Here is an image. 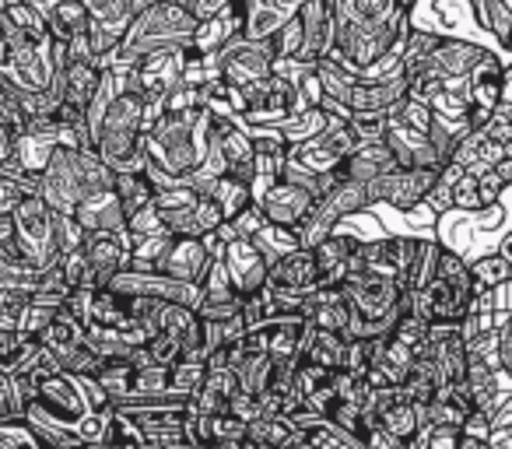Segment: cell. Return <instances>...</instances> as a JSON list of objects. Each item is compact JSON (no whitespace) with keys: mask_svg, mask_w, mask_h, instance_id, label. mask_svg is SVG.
Masks as SVG:
<instances>
[{"mask_svg":"<svg viewBox=\"0 0 512 449\" xmlns=\"http://www.w3.org/2000/svg\"><path fill=\"white\" fill-rule=\"evenodd\" d=\"M467 123L470 130H484L491 123L498 109V99H502V67L495 64L491 57H484L481 64L470 71V81H467Z\"/></svg>","mask_w":512,"mask_h":449,"instance_id":"19","label":"cell"},{"mask_svg":"<svg viewBox=\"0 0 512 449\" xmlns=\"http://www.w3.org/2000/svg\"><path fill=\"white\" fill-rule=\"evenodd\" d=\"M116 67V92L109 99L106 113H102L99 127L92 130L95 155L109 165L113 172H137L148 165L144 158V137H148L151 116L148 99L137 88L130 67Z\"/></svg>","mask_w":512,"mask_h":449,"instance_id":"1","label":"cell"},{"mask_svg":"<svg viewBox=\"0 0 512 449\" xmlns=\"http://www.w3.org/2000/svg\"><path fill=\"white\" fill-rule=\"evenodd\" d=\"M11 67V43H8V32H4V22H0V74H8Z\"/></svg>","mask_w":512,"mask_h":449,"instance_id":"46","label":"cell"},{"mask_svg":"<svg viewBox=\"0 0 512 449\" xmlns=\"http://www.w3.org/2000/svg\"><path fill=\"white\" fill-rule=\"evenodd\" d=\"M190 53L193 50H186V46H165V50H155L130 64V74H134L137 88H141V95L148 99L151 123H155V116H158V106H162L176 88H183Z\"/></svg>","mask_w":512,"mask_h":449,"instance_id":"10","label":"cell"},{"mask_svg":"<svg viewBox=\"0 0 512 449\" xmlns=\"http://www.w3.org/2000/svg\"><path fill=\"white\" fill-rule=\"evenodd\" d=\"M193 36H197V22L186 8H179L172 0H137V15L130 22L127 36H123V46L113 64L130 67L134 60L165 50V46L193 50Z\"/></svg>","mask_w":512,"mask_h":449,"instance_id":"3","label":"cell"},{"mask_svg":"<svg viewBox=\"0 0 512 449\" xmlns=\"http://www.w3.org/2000/svg\"><path fill=\"white\" fill-rule=\"evenodd\" d=\"M155 214L162 236H183V239H204L211 232L225 229V214L214 204V197H204L190 183H155Z\"/></svg>","mask_w":512,"mask_h":449,"instance_id":"4","label":"cell"},{"mask_svg":"<svg viewBox=\"0 0 512 449\" xmlns=\"http://www.w3.org/2000/svg\"><path fill=\"white\" fill-rule=\"evenodd\" d=\"M88 11V22L99 25V29H109V32H120L127 36L130 22L137 15V0H81Z\"/></svg>","mask_w":512,"mask_h":449,"instance_id":"31","label":"cell"},{"mask_svg":"<svg viewBox=\"0 0 512 449\" xmlns=\"http://www.w3.org/2000/svg\"><path fill=\"white\" fill-rule=\"evenodd\" d=\"M211 264H214V253L207 250L204 239L169 236V239H165L162 257L155 260V267H151V271L165 274V278L183 281V285H204Z\"/></svg>","mask_w":512,"mask_h":449,"instance_id":"17","label":"cell"},{"mask_svg":"<svg viewBox=\"0 0 512 449\" xmlns=\"http://www.w3.org/2000/svg\"><path fill=\"white\" fill-rule=\"evenodd\" d=\"M155 179L148 176V169H137V172H116V197L123 204V214H127V225L134 218H141L144 211H151L155 204Z\"/></svg>","mask_w":512,"mask_h":449,"instance_id":"30","label":"cell"},{"mask_svg":"<svg viewBox=\"0 0 512 449\" xmlns=\"http://www.w3.org/2000/svg\"><path fill=\"white\" fill-rule=\"evenodd\" d=\"M11 218H15L18 253H22L25 264L36 267V271L60 267V257H64V250H60V214L39 193H25L11 211Z\"/></svg>","mask_w":512,"mask_h":449,"instance_id":"6","label":"cell"},{"mask_svg":"<svg viewBox=\"0 0 512 449\" xmlns=\"http://www.w3.org/2000/svg\"><path fill=\"white\" fill-rule=\"evenodd\" d=\"M25 341H29V337H25L22 330H0V369L25 348Z\"/></svg>","mask_w":512,"mask_h":449,"instance_id":"44","label":"cell"},{"mask_svg":"<svg viewBox=\"0 0 512 449\" xmlns=\"http://www.w3.org/2000/svg\"><path fill=\"white\" fill-rule=\"evenodd\" d=\"M57 313H60V309H53V306H39V302H29V306H25V316H22V334L25 337H36V341H39Z\"/></svg>","mask_w":512,"mask_h":449,"instance_id":"41","label":"cell"},{"mask_svg":"<svg viewBox=\"0 0 512 449\" xmlns=\"http://www.w3.org/2000/svg\"><path fill=\"white\" fill-rule=\"evenodd\" d=\"M221 264H225L228 281L242 299L260 295L267 288V278H271V260L264 257V250L253 239H228Z\"/></svg>","mask_w":512,"mask_h":449,"instance_id":"16","label":"cell"},{"mask_svg":"<svg viewBox=\"0 0 512 449\" xmlns=\"http://www.w3.org/2000/svg\"><path fill=\"white\" fill-rule=\"evenodd\" d=\"M502 257H505V260H509V264H512V236L505 239V246H502Z\"/></svg>","mask_w":512,"mask_h":449,"instance_id":"49","label":"cell"},{"mask_svg":"<svg viewBox=\"0 0 512 449\" xmlns=\"http://www.w3.org/2000/svg\"><path fill=\"white\" fill-rule=\"evenodd\" d=\"M292 155V141H288L281 130H260L253 127V169H256V183H253V197L264 190L267 183L281 179Z\"/></svg>","mask_w":512,"mask_h":449,"instance_id":"23","label":"cell"},{"mask_svg":"<svg viewBox=\"0 0 512 449\" xmlns=\"http://www.w3.org/2000/svg\"><path fill=\"white\" fill-rule=\"evenodd\" d=\"M15 144H18V137L11 134V130L0 127V169L15 162Z\"/></svg>","mask_w":512,"mask_h":449,"instance_id":"45","label":"cell"},{"mask_svg":"<svg viewBox=\"0 0 512 449\" xmlns=\"http://www.w3.org/2000/svg\"><path fill=\"white\" fill-rule=\"evenodd\" d=\"M0 449H43L25 421H0Z\"/></svg>","mask_w":512,"mask_h":449,"instance_id":"38","label":"cell"},{"mask_svg":"<svg viewBox=\"0 0 512 449\" xmlns=\"http://www.w3.org/2000/svg\"><path fill=\"white\" fill-rule=\"evenodd\" d=\"M264 229H267V218H264V211H260L256 200L232 221V225H228V232H232L235 239H256Z\"/></svg>","mask_w":512,"mask_h":449,"instance_id":"40","label":"cell"},{"mask_svg":"<svg viewBox=\"0 0 512 449\" xmlns=\"http://www.w3.org/2000/svg\"><path fill=\"white\" fill-rule=\"evenodd\" d=\"M299 358L323 372H337V369H344V362H348V337L330 334V330H320V327H313V323H306Z\"/></svg>","mask_w":512,"mask_h":449,"instance_id":"27","label":"cell"},{"mask_svg":"<svg viewBox=\"0 0 512 449\" xmlns=\"http://www.w3.org/2000/svg\"><path fill=\"white\" fill-rule=\"evenodd\" d=\"M365 207H372L369 186L348 183V179H341V183H337L334 190H327L323 197H316V204H313V211H309V218L302 221L299 229H295V243H299L302 250H316V246H320L323 239L334 236L337 225H341L344 218H351V214H362Z\"/></svg>","mask_w":512,"mask_h":449,"instance_id":"8","label":"cell"},{"mask_svg":"<svg viewBox=\"0 0 512 449\" xmlns=\"http://www.w3.org/2000/svg\"><path fill=\"white\" fill-rule=\"evenodd\" d=\"M25 418V400L18 397L15 379L0 369V421H22Z\"/></svg>","mask_w":512,"mask_h":449,"instance_id":"39","label":"cell"},{"mask_svg":"<svg viewBox=\"0 0 512 449\" xmlns=\"http://www.w3.org/2000/svg\"><path fill=\"white\" fill-rule=\"evenodd\" d=\"M474 299H477V281L470 274V267L456 253L442 250L435 278L411 302H414V313L425 316L428 323H463L470 309H474Z\"/></svg>","mask_w":512,"mask_h":449,"instance_id":"5","label":"cell"},{"mask_svg":"<svg viewBox=\"0 0 512 449\" xmlns=\"http://www.w3.org/2000/svg\"><path fill=\"white\" fill-rule=\"evenodd\" d=\"M39 344H43L46 355H50L64 372H71V376H99L102 365H106L92 348H88L85 327H81L67 309H60V313L53 316V323L46 327V334L39 337Z\"/></svg>","mask_w":512,"mask_h":449,"instance_id":"11","label":"cell"},{"mask_svg":"<svg viewBox=\"0 0 512 449\" xmlns=\"http://www.w3.org/2000/svg\"><path fill=\"white\" fill-rule=\"evenodd\" d=\"M144 355H148V365H165V369H172V365H179L186 358V344L179 341V337L158 330V334L144 344Z\"/></svg>","mask_w":512,"mask_h":449,"instance_id":"34","label":"cell"},{"mask_svg":"<svg viewBox=\"0 0 512 449\" xmlns=\"http://www.w3.org/2000/svg\"><path fill=\"white\" fill-rule=\"evenodd\" d=\"M239 379L232 369H207V379L200 393L193 397L197 414H232V400L239 397Z\"/></svg>","mask_w":512,"mask_h":449,"instance_id":"28","label":"cell"},{"mask_svg":"<svg viewBox=\"0 0 512 449\" xmlns=\"http://www.w3.org/2000/svg\"><path fill=\"white\" fill-rule=\"evenodd\" d=\"M246 22H249V0H232L218 18L197 25L193 53L214 57V53H221L225 46H232L235 39H246Z\"/></svg>","mask_w":512,"mask_h":449,"instance_id":"21","label":"cell"},{"mask_svg":"<svg viewBox=\"0 0 512 449\" xmlns=\"http://www.w3.org/2000/svg\"><path fill=\"white\" fill-rule=\"evenodd\" d=\"M207 64H211L214 78H221V85L246 92V88L271 78L274 67H278V57H274L271 39H235L232 46L207 57Z\"/></svg>","mask_w":512,"mask_h":449,"instance_id":"9","label":"cell"},{"mask_svg":"<svg viewBox=\"0 0 512 449\" xmlns=\"http://www.w3.org/2000/svg\"><path fill=\"white\" fill-rule=\"evenodd\" d=\"M348 127H351V134L358 137V144H379V141H386L390 120H386V113H351Z\"/></svg>","mask_w":512,"mask_h":449,"instance_id":"35","label":"cell"},{"mask_svg":"<svg viewBox=\"0 0 512 449\" xmlns=\"http://www.w3.org/2000/svg\"><path fill=\"white\" fill-rule=\"evenodd\" d=\"M207 109H183V113H158L144 137L148 169L162 172L172 183H186L200 169L207 155Z\"/></svg>","mask_w":512,"mask_h":449,"instance_id":"2","label":"cell"},{"mask_svg":"<svg viewBox=\"0 0 512 449\" xmlns=\"http://www.w3.org/2000/svg\"><path fill=\"white\" fill-rule=\"evenodd\" d=\"M292 425H288L285 414L264 411L256 421H249V442H256L260 449H285L292 442Z\"/></svg>","mask_w":512,"mask_h":449,"instance_id":"33","label":"cell"},{"mask_svg":"<svg viewBox=\"0 0 512 449\" xmlns=\"http://www.w3.org/2000/svg\"><path fill=\"white\" fill-rule=\"evenodd\" d=\"M0 127L11 130V134H25V127H29V116H25L22 102H18L15 88L8 85V81H0Z\"/></svg>","mask_w":512,"mask_h":449,"instance_id":"36","label":"cell"},{"mask_svg":"<svg viewBox=\"0 0 512 449\" xmlns=\"http://www.w3.org/2000/svg\"><path fill=\"white\" fill-rule=\"evenodd\" d=\"M102 71H106V67H99L95 60H71L67 71L60 74V81H57L60 106L88 113V106H92L95 92H99V85H102Z\"/></svg>","mask_w":512,"mask_h":449,"instance_id":"25","label":"cell"},{"mask_svg":"<svg viewBox=\"0 0 512 449\" xmlns=\"http://www.w3.org/2000/svg\"><path fill=\"white\" fill-rule=\"evenodd\" d=\"M470 274H474L477 285L491 288V285H502V281H509V278H512V264L502 257V253H498V257H484V260H477V264L470 267Z\"/></svg>","mask_w":512,"mask_h":449,"instance_id":"37","label":"cell"},{"mask_svg":"<svg viewBox=\"0 0 512 449\" xmlns=\"http://www.w3.org/2000/svg\"><path fill=\"white\" fill-rule=\"evenodd\" d=\"M242 306H246V299H242V295L232 288L225 264H221V260H214L211 271H207V278H204V285H200L197 316L204 323H228V320H239Z\"/></svg>","mask_w":512,"mask_h":449,"instance_id":"20","label":"cell"},{"mask_svg":"<svg viewBox=\"0 0 512 449\" xmlns=\"http://www.w3.org/2000/svg\"><path fill=\"white\" fill-rule=\"evenodd\" d=\"M253 200L260 204V211H264L267 225H274V229H285V232H295L302 221L309 218V211H313L316 193H309L306 186L288 183V179H274V183H267Z\"/></svg>","mask_w":512,"mask_h":449,"instance_id":"14","label":"cell"},{"mask_svg":"<svg viewBox=\"0 0 512 449\" xmlns=\"http://www.w3.org/2000/svg\"><path fill=\"white\" fill-rule=\"evenodd\" d=\"M397 158H393V151L386 148V141L379 144H362V148L355 151L351 158H344L341 169H337V176L348 179V183H362V186H372L376 179L390 176V172H397Z\"/></svg>","mask_w":512,"mask_h":449,"instance_id":"26","label":"cell"},{"mask_svg":"<svg viewBox=\"0 0 512 449\" xmlns=\"http://www.w3.org/2000/svg\"><path fill=\"white\" fill-rule=\"evenodd\" d=\"M309 323L320 330H330V334H341L348 337L351 327V306H348V295L344 288H320L313 295V309H309Z\"/></svg>","mask_w":512,"mask_h":449,"instance_id":"29","label":"cell"},{"mask_svg":"<svg viewBox=\"0 0 512 449\" xmlns=\"http://www.w3.org/2000/svg\"><path fill=\"white\" fill-rule=\"evenodd\" d=\"M306 99H302L299 85L285 74L274 71L267 81L260 85L246 88L242 92V113L239 120L249 123V127H260V130H278L285 123H292L295 116L306 113Z\"/></svg>","mask_w":512,"mask_h":449,"instance_id":"7","label":"cell"},{"mask_svg":"<svg viewBox=\"0 0 512 449\" xmlns=\"http://www.w3.org/2000/svg\"><path fill=\"white\" fill-rule=\"evenodd\" d=\"M439 176H442V169H397L369 186L372 204L386 200V204L400 207V211H411L421 200H428V193L439 183Z\"/></svg>","mask_w":512,"mask_h":449,"instance_id":"18","label":"cell"},{"mask_svg":"<svg viewBox=\"0 0 512 449\" xmlns=\"http://www.w3.org/2000/svg\"><path fill=\"white\" fill-rule=\"evenodd\" d=\"M362 449H418V446L407 442V439H397V435H390V432H383V428H369Z\"/></svg>","mask_w":512,"mask_h":449,"instance_id":"43","label":"cell"},{"mask_svg":"<svg viewBox=\"0 0 512 449\" xmlns=\"http://www.w3.org/2000/svg\"><path fill=\"white\" fill-rule=\"evenodd\" d=\"M46 449H99L95 442H85V439H67V442H57V446H46Z\"/></svg>","mask_w":512,"mask_h":449,"instance_id":"47","label":"cell"},{"mask_svg":"<svg viewBox=\"0 0 512 449\" xmlns=\"http://www.w3.org/2000/svg\"><path fill=\"white\" fill-rule=\"evenodd\" d=\"M400 99H407V74H386V78H358L351 92V113H390Z\"/></svg>","mask_w":512,"mask_h":449,"instance_id":"24","label":"cell"},{"mask_svg":"<svg viewBox=\"0 0 512 449\" xmlns=\"http://www.w3.org/2000/svg\"><path fill=\"white\" fill-rule=\"evenodd\" d=\"M285 449H316V446H313V442L306 439V435H292V442H288Z\"/></svg>","mask_w":512,"mask_h":449,"instance_id":"48","label":"cell"},{"mask_svg":"<svg viewBox=\"0 0 512 449\" xmlns=\"http://www.w3.org/2000/svg\"><path fill=\"white\" fill-rule=\"evenodd\" d=\"M302 25V50L295 64L316 67L320 60H327L334 53L337 39V22H334V4L330 0H302V8L295 11Z\"/></svg>","mask_w":512,"mask_h":449,"instance_id":"15","label":"cell"},{"mask_svg":"<svg viewBox=\"0 0 512 449\" xmlns=\"http://www.w3.org/2000/svg\"><path fill=\"white\" fill-rule=\"evenodd\" d=\"M362 243L365 239L348 236V232H334V236L323 239V243L316 246L313 253H316V267H320V288H337L348 281Z\"/></svg>","mask_w":512,"mask_h":449,"instance_id":"22","label":"cell"},{"mask_svg":"<svg viewBox=\"0 0 512 449\" xmlns=\"http://www.w3.org/2000/svg\"><path fill=\"white\" fill-rule=\"evenodd\" d=\"M85 260L92 288H106L116 274L134 267V236L127 232H88Z\"/></svg>","mask_w":512,"mask_h":449,"instance_id":"13","label":"cell"},{"mask_svg":"<svg viewBox=\"0 0 512 449\" xmlns=\"http://www.w3.org/2000/svg\"><path fill=\"white\" fill-rule=\"evenodd\" d=\"M29 299L11 292H0V330H22V316Z\"/></svg>","mask_w":512,"mask_h":449,"instance_id":"42","label":"cell"},{"mask_svg":"<svg viewBox=\"0 0 512 449\" xmlns=\"http://www.w3.org/2000/svg\"><path fill=\"white\" fill-rule=\"evenodd\" d=\"M211 197H214V204L221 207V214H225V225H232V221L253 204V186L239 176H218L211 186Z\"/></svg>","mask_w":512,"mask_h":449,"instance_id":"32","label":"cell"},{"mask_svg":"<svg viewBox=\"0 0 512 449\" xmlns=\"http://www.w3.org/2000/svg\"><path fill=\"white\" fill-rule=\"evenodd\" d=\"M106 288L120 295H130V299H151V302H176V306H186V309H197L200 302V285H183L176 278H165L158 271H130L116 274Z\"/></svg>","mask_w":512,"mask_h":449,"instance_id":"12","label":"cell"}]
</instances>
